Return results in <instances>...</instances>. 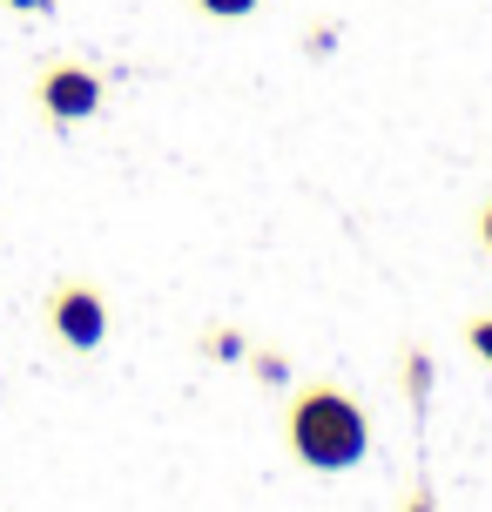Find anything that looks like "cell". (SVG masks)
I'll return each instance as SVG.
<instances>
[{
	"instance_id": "obj_10",
	"label": "cell",
	"mask_w": 492,
	"mask_h": 512,
	"mask_svg": "<svg viewBox=\"0 0 492 512\" xmlns=\"http://www.w3.org/2000/svg\"><path fill=\"white\" fill-rule=\"evenodd\" d=\"M479 243L492 250V203H479Z\"/></svg>"
},
{
	"instance_id": "obj_6",
	"label": "cell",
	"mask_w": 492,
	"mask_h": 512,
	"mask_svg": "<svg viewBox=\"0 0 492 512\" xmlns=\"http://www.w3.org/2000/svg\"><path fill=\"white\" fill-rule=\"evenodd\" d=\"M405 384H412V405H425V391H432V364L418 358V351L405 358Z\"/></svg>"
},
{
	"instance_id": "obj_5",
	"label": "cell",
	"mask_w": 492,
	"mask_h": 512,
	"mask_svg": "<svg viewBox=\"0 0 492 512\" xmlns=\"http://www.w3.org/2000/svg\"><path fill=\"white\" fill-rule=\"evenodd\" d=\"M466 344H472V358L492 364V317H486V310H479V317H466Z\"/></svg>"
},
{
	"instance_id": "obj_2",
	"label": "cell",
	"mask_w": 492,
	"mask_h": 512,
	"mask_svg": "<svg viewBox=\"0 0 492 512\" xmlns=\"http://www.w3.org/2000/svg\"><path fill=\"white\" fill-rule=\"evenodd\" d=\"M41 317H48V337L61 351H75V358H88V351L108 344V297L88 277H61L48 290V310Z\"/></svg>"
},
{
	"instance_id": "obj_4",
	"label": "cell",
	"mask_w": 492,
	"mask_h": 512,
	"mask_svg": "<svg viewBox=\"0 0 492 512\" xmlns=\"http://www.w3.org/2000/svg\"><path fill=\"white\" fill-rule=\"evenodd\" d=\"M196 14H209V21H250L263 0H189Z\"/></svg>"
},
{
	"instance_id": "obj_8",
	"label": "cell",
	"mask_w": 492,
	"mask_h": 512,
	"mask_svg": "<svg viewBox=\"0 0 492 512\" xmlns=\"http://www.w3.org/2000/svg\"><path fill=\"white\" fill-rule=\"evenodd\" d=\"M0 7H14V14H54V0H0Z\"/></svg>"
},
{
	"instance_id": "obj_7",
	"label": "cell",
	"mask_w": 492,
	"mask_h": 512,
	"mask_svg": "<svg viewBox=\"0 0 492 512\" xmlns=\"http://www.w3.org/2000/svg\"><path fill=\"white\" fill-rule=\"evenodd\" d=\"M209 358H243V337L236 331H209Z\"/></svg>"
},
{
	"instance_id": "obj_3",
	"label": "cell",
	"mask_w": 492,
	"mask_h": 512,
	"mask_svg": "<svg viewBox=\"0 0 492 512\" xmlns=\"http://www.w3.org/2000/svg\"><path fill=\"white\" fill-rule=\"evenodd\" d=\"M34 108L48 115L54 128H75L88 115H102V75L88 61H48L34 75Z\"/></svg>"
},
{
	"instance_id": "obj_9",
	"label": "cell",
	"mask_w": 492,
	"mask_h": 512,
	"mask_svg": "<svg viewBox=\"0 0 492 512\" xmlns=\"http://www.w3.org/2000/svg\"><path fill=\"white\" fill-rule=\"evenodd\" d=\"M405 512H439V506H432V486H412V499H405Z\"/></svg>"
},
{
	"instance_id": "obj_1",
	"label": "cell",
	"mask_w": 492,
	"mask_h": 512,
	"mask_svg": "<svg viewBox=\"0 0 492 512\" xmlns=\"http://www.w3.org/2000/svg\"><path fill=\"white\" fill-rule=\"evenodd\" d=\"M284 445L297 465H311V472H351L364 465L371 452V418L364 405L344 391V384H304V391H290L284 405Z\"/></svg>"
}]
</instances>
